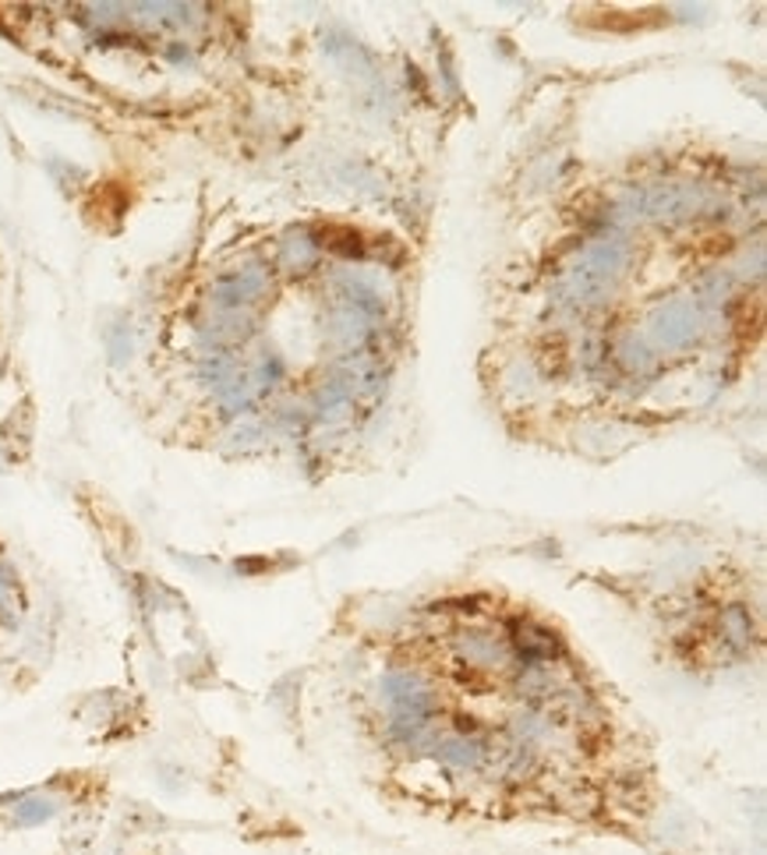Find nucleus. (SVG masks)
<instances>
[{
	"instance_id": "nucleus-1",
	"label": "nucleus",
	"mask_w": 767,
	"mask_h": 855,
	"mask_svg": "<svg viewBox=\"0 0 767 855\" xmlns=\"http://www.w3.org/2000/svg\"><path fill=\"white\" fill-rule=\"evenodd\" d=\"M354 728L375 785L471 828L640 842L661 806L637 717L528 602L449 594L361 648Z\"/></svg>"
}]
</instances>
